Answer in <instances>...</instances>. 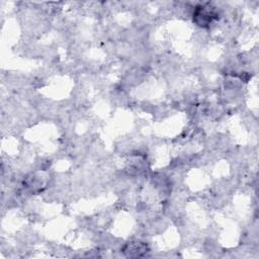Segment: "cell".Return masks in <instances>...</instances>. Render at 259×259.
Instances as JSON below:
<instances>
[{
	"instance_id": "6da1fadb",
	"label": "cell",
	"mask_w": 259,
	"mask_h": 259,
	"mask_svg": "<svg viewBox=\"0 0 259 259\" xmlns=\"http://www.w3.org/2000/svg\"><path fill=\"white\" fill-rule=\"evenodd\" d=\"M217 12L213 6L209 4H201L194 8L193 23L201 27H208L217 19Z\"/></svg>"
},
{
	"instance_id": "7a4b0ae2",
	"label": "cell",
	"mask_w": 259,
	"mask_h": 259,
	"mask_svg": "<svg viewBox=\"0 0 259 259\" xmlns=\"http://www.w3.org/2000/svg\"><path fill=\"white\" fill-rule=\"evenodd\" d=\"M146 249H147L146 248V245H144L143 243L137 242V243H133V244H131L130 246H127L125 252H129V254L132 252H136L135 256H141V252H145Z\"/></svg>"
}]
</instances>
